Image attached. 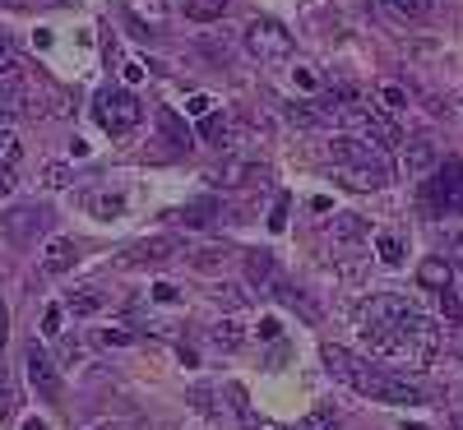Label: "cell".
<instances>
[{
    "instance_id": "cell-50",
    "label": "cell",
    "mask_w": 463,
    "mask_h": 430,
    "mask_svg": "<svg viewBox=\"0 0 463 430\" xmlns=\"http://www.w3.org/2000/svg\"><path fill=\"white\" fill-rule=\"evenodd\" d=\"M0 365H5V361H0Z\"/></svg>"
},
{
    "instance_id": "cell-5",
    "label": "cell",
    "mask_w": 463,
    "mask_h": 430,
    "mask_svg": "<svg viewBox=\"0 0 463 430\" xmlns=\"http://www.w3.org/2000/svg\"><path fill=\"white\" fill-rule=\"evenodd\" d=\"M408 311H413V305L404 296H371V301L357 305V324H361V329H371V324H398Z\"/></svg>"
},
{
    "instance_id": "cell-36",
    "label": "cell",
    "mask_w": 463,
    "mask_h": 430,
    "mask_svg": "<svg viewBox=\"0 0 463 430\" xmlns=\"http://www.w3.org/2000/svg\"><path fill=\"white\" fill-rule=\"evenodd\" d=\"M288 227V199L274 203V218H269V232H283Z\"/></svg>"
},
{
    "instance_id": "cell-27",
    "label": "cell",
    "mask_w": 463,
    "mask_h": 430,
    "mask_svg": "<svg viewBox=\"0 0 463 430\" xmlns=\"http://www.w3.org/2000/svg\"><path fill=\"white\" fill-rule=\"evenodd\" d=\"M19 157H24V143H19V134H14V130H0V162H5V167H14Z\"/></svg>"
},
{
    "instance_id": "cell-19",
    "label": "cell",
    "mask_w": 463,
    "mask_h": 430,
    "mask_svg": "<svg viewBox=\"0 0 463 430\" xmlns=\"http://www.w3.org/2000/svg\"><path fill=\"white\" fill-rule=\"evenodd\" d=\"M213 213H218V203H213V199H199V203H190V209H181V213H172V218L186 222V227H209Z\"/></svg>"
},
{
    "instance_id": "cell-13",
    "label": "cell",
    "mask_w": 463,
    "mask_h": 430,
    "mask_svg": "<svg viewBox=\"0 0 463 430\" xmlns=\"http://www.w3.org/2000/svg\"><path fill=\"white\" fill-rule=\"evenodd\" d=\"M338 176H343V186H352V190L390 186V167H338Z\"/></svg>"
},
{
    "instance_id": "cell-18",
    "label": "cell",
    "mask_w": 463,
    "mask_h": 430,
    "mask_svg": "<svg viewBox=\"0 0 463 430\" xmlns=\"http://www.w3.org/2000/svg\"><path fill=\"white\" fill-rule=\"evenodd\" d=\"M269 172L255 162H223V186H246V180H265Z\"/></svg>"
},
{
    "instance_id": "cell-4",
    "label": "cell",
    "mask_w": 463,
    "mask_h": 430,
    "mask_svg": "<svg viewBox=\"0 0 463 430\" xmlns=\"http://www.w3.org/2000/svg\"><path fill=\"white\" fill-rule=\"evenodd\" d=\"M24 371H28V384H33L42 398H56V394H60V375H56L51 357H47L37 342H28V347H24Z\"/></svg>"
},
{
    "instance_id": "cell-24",
    "label": "cell",
    "mask_w": 463,
    "mask_h": 430,
    "mask_svg": "<svg viewBox=\"0 0 463 430\" xmlns=\"http://www.w3.org/2000/svg\"><path fill=\"white\" fill-rule=\"evenodd\" d=\"M158 126H163V134L172 139V143H181V149H190V130L186 126H181V120H176V111H158Z\"/></svg>"
},
{
    "instance_id": "cell-9",
    "label": "cell",
    "mask_w": 463,
    "mask_h": 430,
    "mask_svg": "<svg viewBox=\"0 0 463 430\" xmlns=\"http://www.w3.org/2000/svg\"><path fill=\"white\" fill-rule=\"evenodd\" d=\"M329 236L343 241V245H361V241H371V222L361 213H334L329 218Z\"/></svg>"
},
{
    "instance_id": "cell-3",
    "label": "cell",
    "mask_w": 463,
    "mask_h": 430,
    "mask_svg": "<svg viewBox=\"0 0 463 430\" xmlns=\"http://www.w3.org/2000/svg\"><path fill=\"white\" fill-rule=\"evenodd\" d=\"M246 47L259 60H288L292 56V33L278 24V19H255L246 28Z\"/></svg>"
},
{
    "instance_id": "cell-15",
    "label": "cell",
    "mask_w": 463,
    "mask_h": 430,
    "mask_svg": "<svg viewBox=\"0 0 463 430\" xmlns=\"http://www.w3.org/2000/svg\"><path fill=\"white\" fill-rule=\"evenodd\" d=\"M120 5L135 14L139 28H163V19H167V5H163V0H120Z\"/></svg>"
},
{
    "instance_id": "cell-16",
    "label": "cell",
    "mask_w": 463,
    "mask_h": 430,
    "mask_svg": "<svg viewBox=\"0 0 463 430\" xmlns=\"http://www.w3.org/2000/svg\"><path fill=\"white\" fill-rule=\"evenodd\" d=\"M66 311L79 315V319H89V315L103 311V292H97V287H79V292L66 296Z\"/></svg>"
},
{
    "instance_id": "cell-49",
    "label": "cell",
    "mask_w": 463,
    "mask_h": 430,
    "mask_svg": "<svg viewBox=\"0 0 463 430\" xmlns=\"http://www.w3.org/2000/svg\"><path fill=\"white\" fill-rule=\"evenodd\" d=\"M47 5H66V0H47Z\"/></svg>"
},
{
    "instance_id": "cell-37",
    "label": "cell",
    "mask_w": 463,
    "mask_h": 430,
    "mask_svg": "<svg viewBox=\"0 0 463 430\" xmlns=\"http://www.w3.org/2000/svg\"><path fill=\"white\" fill-rule=\"evenodd\" d=\"M103 342L107 347H126V342H135V334L130 329H103Z\"/></svg>"
},
{
    "instance_id": "cell-8",
    "label": "cell",
    "mask_w": 463,
    "mask_h": 430,
    "mask_svg": "<svg viewBox=\"0 0 463 430\" xmlns=\"http://www.w3.org/2000/svg\"><path fill=\"white\" fill-rule=\"evenodd\" d=\"M404 167H408V176H431V172L440 167L436 143H431V139H408V143H404Z\"/></svg>"
},
{
    "instance_id": "cell-48",
    "label": "cell",
    "mask_w": 463,
    "mask_h": 430,
    "mask_svg": "<svg viewBox=\"0 0 463 430\" xmlns=\"http://www.w3.org/2000/svg\"><path fill=\"white\" fill-rule=\"evenodd\" d=\"M5 5H10V10H19V5H24V0H5Z\"/></svg>"
},
{
    "instance_id": "cell-35",
    "label": "cell",
    "mask_w": 463,
    "mask_h": 430,
    "mask_svg": "<svg viewBox=\"0 0 463 430\" xmlns=\"http://www.w3.org/2000/svg\"><path fill=\"white\" fill-rule=\"evenodd\" d=\"M232 398H236V412H241V421H246V430H259V421L251 417V403H246V394H241V388H232Z\"/></svg>"
},
{
    "instance_id": "cell-42",
    "label": "cell",
    "mask_w": 463,
    "mask_h": 430,
    "mask_svg": "<svg viewBox=\"0 0 463 430\" xmlns=\"http://www.w3.org/2000/svg\"><path fill=\"white\" fill-rule=\"evenodd\" d=\"M153 301H163V305L176 301V287H172V282H158V287H153Z\"/></svg>"
},
{
    "instance_id": "cell-31",
    "label": "cell",
    "mask_w": 463,
    "mask_h": 430,
    "mask_svg": "<svg viewBox=\"0 0 463 430\" xmlns=\"http://www.w3.org/2000/svg\"><path fill=\"white\" fill-rule=\"evenodd\" d=\"M10 70H19V51L10 42V33H0V74H10Z\"/></svg>"
},
{
    "instance_id": "cell-30",
    "label": "cell",
    "mask_w": 463,
    "mask_h": 430,
    "mask_svg": "<svg viewBox=\"0 0 463 430\" xmlns=\"http://www.w3.org/2000/svg\"><path fill=\"white\" fill-rule=\"evenodd\" d=\"M14 380H10V371H5V365H0V417H10L14 412Z\"/></svg>"
},
{
    "instance_id": "cell-39",
    "label": "cell",
    "mask_w": 463,
    "mask_h": 430,
    "mask_svg": "<svg viewBox=\"0 0 463 430\" xmlns=\"http://www.w3.org/2000/svg\"><path fill=\"white\" fill-rule=\"evenodd\" d=\"M42 334H47V338H56V334H60V305H51V311L42 315Z\"/></svg>"
},
{
    "instance_id": "cell-21",
    "label": "cell",
    "mask_w": 463,
    "mask_h": 430,
    "mask_svg": "<svg viewBox=\"0 0 463 430\" xmlns=\"http://www.w3.org/2000/svg\"><path fill=\"white\" fill-rule=\"evenodd\" d=\"M246 278H251L255 287L274 282V259H269L265 250H251V255H246Z\"/></svg>"
},
{
    "instance_id": "cell-12",
    "label": "cell",
    "mask_w": 463,
    "mask_h": 430,
    "mask_svg": "<svg viewBox=\"0 0 463 430\" xmlns=\"http://www.w3.org/2000/svg\"><path fill=\"white\" fill-rule=\"evenodd\" d=\"M325 371L334 375V380H343V384H352V375H357V365H361V357H352L348 347H338V342H325Z\"/></svg>"
},
{
    "instance_id": "cell-25",
    "label": "cell",
    "mask_w": 463,
    "mask_h": 430,
    "mask_svg": "<svg viewBox=\"0 0 463 430\" xmlns=\"http://www.w3.org/2000/svg\"><path fill=\"white\" fill-rule=\"evenodd\" d=\"M209 338H213L218 347H228V352H232V347H241V338H246V334H241V324H236V319H218Z\"/></svg>"
},
{
    "instance_id": "cell-47",
    "label": "cell",
    "mask_w": 463,
    "mask_h": 430,
    "mask_svg": "<svg viewBox=\"0 0 463 430\" xmlns=\"http://www.w3.org/2000/svg\"><path fill=\"white\" fill-rule=\"evenodd\" d=\"M450 430H463V417H450Z\"/></svg>"
},
{
    "instance_id": "cell-26",
    "label": "cell",
    "mask_w": 463,
    "mask_h": 430,
    "mask_svg": "<svg viewBox=\"0 0 463 430\" xmlns=\"http://www.w3.org/2000/svg\"><path fill=\"white\" fill-rule=\"evenodd\" d=\"M199 130H204V139H209V143H218V149H223V143L232 139V126H228L223 116H213V111L204 116V126H199Z\"/></svg>"
},
{
    "instance_id": "cell-1",
    "label": "cell",
    "mask_w": 463,
    "mask_h": 430,
    "mask_svg": "<svg viewBox=\"0 0 463 430\" xmlns=\"http://www.w3.org/2000/svg\"><path fill=\"white\" fill-rule=\"evenodd\" d=\"M352 388H357V394H367V398H375V403H421V394H417L404 375L375 371V365H367V361L357 365Z\"/></svg>"
},
{
    "instance_id": "cell-34",
    "label": "cell",
    "mask_w": 463,
    "mask_h": 430,
    "mask_svg": "<svg viewBox=\"0 0 463 430\" xmlns=\"http://www.w3.org/2000/svg\"><path fill=\"white\" fill-rule=\"evenodd\" d=\"M394 5H398V14H408V19H421V14L431 10V0H394Z\"/></svg>"
},
{
    "instance_id": "cell-17",
    "label": "cell",
    "mask_w": 463,
    "mask_h": 430,
    "mask_svg": "<svg viewBox=\"0 0 463 430\" xmlns=\"http://www.w3.org/2000/svg\"><path fill=\"white\" fill-rule=\"evenodd\" d=\"M89 213L112 222V218L126 213V195H116V190H97V195H89Z\"/></svg>"
},
{
    "instance_id": "cell-2",
    "label": "cell",
    "mask_w": 463,
    "mask_h": 430,
    "mask_svg": "<svg viewBox=\"0 0 463 430\" xmlns=\"http://www.w3.org/2000/svg\"><path fill=\"white\" fill-rule=\"evenodd\" d=\"M139 120H144V107H139V97L135 93H112V88H103L97 93V126H103L107 134H130Z\"/></svg>"
},
{
    "instance_id": "cell-38",
    "label": "cell",
    "mask_w": 463,
    "mask_h": 430,
    "mask_svg": "<svg viewBox=\"0 0 463 430\" xmlns=\"http://www.w3.org/2000/svg\"><path fill=\"white\" fill-rule=\"evenodd\" d=\"M186 111H190V116H209V111H213V97H204V93L190 97V102H186Z\"/></svg>"
},
{
    "instance_id": "cell-6",
    "label": "cell",
    "mask_w": 463,
    "mask_h": 430,
    "mask_svg": "<svg viewBox=\"0 0 463 430\" xmlns=\"http://www.w3.org/2000/svg\"><path fill=\"white\" fill-rule=\"evenodd\" d=\"M436 199L445 203V209L463 213V162L459 157H445L440 162V180H436Z\"/></svg>"
},
{
    "instance_id": "cell-7",
    "label": "cell",
    "mask_w": 463,
    "mask_h": 430,
    "mask_svg": "<svg viewBox=\"0 0 463 430\" xmlns=\"http://www.w3.org/2000/svg\"><path fill=\"white\" fill-rule=\"evenodd\" d=\"M176 250H181L176 236H149V241H139L135 250L126 255V264H130V269H139V264H167Z\"/></svg>"
},
{
    "instance_id": "cell-22",
    "label": "cell",
    "mask_w": 463,
    "mask_h": 430,
    "mask_svg": "<svg viewBox=\"0 0 463 430\" xmlns=\"http://www.w3.org/2000/svg\"><path fill=\"white\" fill-rule=\"evenodd\" d=\"M375 250H380V264H390V269H398V264H404V241H398L394 232L375 236Z\"/></svg>"
},
{
    "instance_id": "cell-14",
    "label": "cell",
    "mask_w": 463,
    "mask_h": 430,
    "mask_svg": "<svg viewBox=\"0 0 463 430\" xmlns=\"http://www.w3.org/2000/svg\"><path fill=\"white\" fill-rule=\"evenodd\" d=\"M74 259H79V250H74V241H66V236H56V241H47V255H42V269H47V273H70V269H74Z\"/></svg>"
},
{
    "instance_id": "cell-44",
    "label": "cell",
    "mask_w": 463,
    "mask_h": 430,
    "mask_svg": "<svg viewBox=\"0 0 463 430\" xmlns=\"http://www.w3.org/2000/svg\"><path fill=\"white\" fill-rule=\"evenodd\" d=\"M259 338L274 342V338H278V319H265V324H259Z\"/></svg>"
},
{
    "instance_id": "cell-46",
    "label": "cell",
    "mask_w": 463,
    "mask_h": 430,
    "mask_svg": "<svg viewBox=\"0 0 463 430\" xmlns=\"http://www.w3.org/2000/svg\"><path fill=\"white\" fill-rule=\"evenodd\" d=\"M24 430H47V426H42V421H37V417H28V421H24Z\"/></svg>"
},
{
    "instance_id": "cell-32",
    "label": "cell",
    "mask_w": 463,
    "mask_h": 430,
    "mask_svg": "<svg viewBox=\"0 0 463 430\" xmlns=\"http://www.w3.org/2000/svg\"><path fill=\"white\" fill-rule=\"evenodd\" d=\"M380 102H385L390 111H404L408 107V93L398 88V84H385V88H380Z\"/></svg>"
},
{
    "instance_id": "cell-28",
    "label": "cell",
    "mask_w": 463,
    "mask_h": 430,
    "mask_svg": "<svg viewBox=\"0 0 463 430\" xmlns=\"http://www.w3.org/2000/svg\"><path fill=\"white\" fill-rule=\"evenodd\" d=\"M301 430H338V412L334 407H315V412L301 421Z\"/></svg>"
},
{
    "instance_id": "cell-11",
    "label": "cell",
    "mask_w": 463,
    "mask_h": 430,
    "mask_svg": "<svg viewBox=\"0 0 463 430\" xmlns=\"http://www.w3.org/2000/svg\"><path fill=\"white\" fill-rule=\"evenodd\" d=\"M417 282L427 287V292H445V287L454 282V269H450V259L445 255H427L417 264Z\"/></svg>"
},
{
    "instance_id": "cell-33",
    "label": "cell",
    "mask_w": 463,
    "mask_h": 430,
    "mask_svg": "<svg viewBox=\"0 0 463 430\" xmlns=\"http://www.w3.org/2000/svg\"><path fill=\"white\" fill-rule=\"evenodd\" d=\"M440 296V315H445V319H463V301L450 292V287H445V292H436Z\"/></svg>"
},
{
    "instance_id": "cell-10",
    "label": "cell",
    "mask_w": 463,
    "mask_h": 430,
    "mask_svg": "<svg viewBox=\"0 0 463 430\" xmlns=\"http://www.w3.org/2000/svg\"><path fill=\"white\" fill-rule=\"evenodd\" d=\"M0 227H5V236H14V241H28L47 227V209H14Z\"/></svg>"
},
{
    "instance_id": "cell-29",
    "label": "cell",
    "mask_w": 463,
    "mask_h": 430,
    "mask_svg": "<svg viewBox=\"0 0 463 430\" xmlns=\"http://www.w3.org/2000/svg\"><path fill=\"white\" fill-rule=\"evenodd\" d=\"M70 180H74V172L60 167V162H47V167H42V186H51V190H66Z\"/></svg>"
},
{
    "instance_id": "cell-41",
    "label": "cell",
    "mask_w": 463,
    "mask_h": 430,
    "mask_svg": "<svg viewBox=\"0 0 463 430\" xmlns=\"http://www.w3.org/2000/svg\"><path fill=\"white\" fill-rule=\"evenodd\" d=\"M14 190V167H5V162H0V199H5Z\"/></svg>"
},
{
    "instance_id": "cell-20",
    "label": "cell",
    "mask_w": 463,
    "mask_h": 430,
    "mask_svg": "<svg viewBox=\"0 0 463 430\" xmlns=\"http://www.w3.org/2000/svg\"><path fill=\"white\" fill-rule=\"evenodd\" d=\"M228 0H186V19H195V24H213V19H223Z\"/></svg>"
},
{
    "instance_id": "cell-45",
    "label": "cell",
    "mask_w": 463,
    "mask_h": 430,
    "mask_svg": "<svg viewBox=\"0 0 463 430\" xmlns=\"http://www.w3.org/2000/svg\"><path fill=\"white\" fill-rule=\"evenodd\" d=\"M5 334H10V315H5V305H0V347H5Z\"/></svg>"
},
{
    "instance_id": "cell-40",
    "label": "cell",
    "mask_w": 463,
    "mask_h": 430,
    "mask_svg": "<svg viewBox=\"0 0 463 430\" xmlns=\"http://www.w3.org/2000/svg\"><path fill=\"white\" fill-rule=\"evenodd\" d=\"M218 301H228V305H241V287L223 282V287H218Z\"/></svg>"
},
{
    "instance_id": "cell-43",
    "label": "cell",
    "mask_w": 463,
    "mask_h": 430,
    "mask_svg": "<svg viewBox=\"0 0 463 430\" xmlns=\"http://www.w3.org/2000/svg\"><path fill=\"white\" fill-rule=\"evenodd\" d=\"M450 269L463 273V236H454V259H450Z\"/></svg>"
},
{
    "instance_id": "cell-23",
    "label": "cell",
    "mask_w": 463,
    "mask_h": 430,
    "mask_svg": "<svg viewBox=\"0 0 463 430\" xmlns=\"http://www.w3.org/2000/svg\"><path fill=\"white\" fill-rule=\"evenodd\" d=\"M223 259H228V250H223V245H204V250H195V255H190V264H195L199 273L223 269Z\"/></svg>"
}]
</instances>
